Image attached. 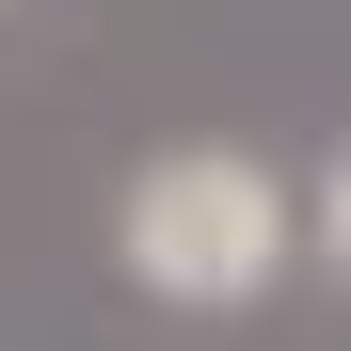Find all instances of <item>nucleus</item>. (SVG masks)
<instances>
[{
	"label": "nucleus",
	"mask_w": 351,
	"mask_h": 351,
	"mask_svg": "<svg viewBox=\"0 0 351 351\" xmlns=\"http://www.w3.org/2000/svg\"><path fill=\"white\" fill-rule=\"evenodd\" d=\"M287 240H304V208H287V176L240 160V144H160L128 176V208H112V256H128V287H160V304H256V287L287 271Z\"/></svg>",
	"instance_id": "1"
},
{
	"label": "nucleus",
	"mask_w": 351,
	"mask_h": 351,
	"mask_svg": "<svg viewBox=\"0 0 351 351\" xmlns=\"http://www.w3.org/2000/svg\"><path fill=\"white\" fill-rule=\"evenodd\" d=\"M304 223H319V256H335V271H351V144H335V160H319V192H304Z\"/></svg>",
	"instance_id": "2"
}]
</instances>
